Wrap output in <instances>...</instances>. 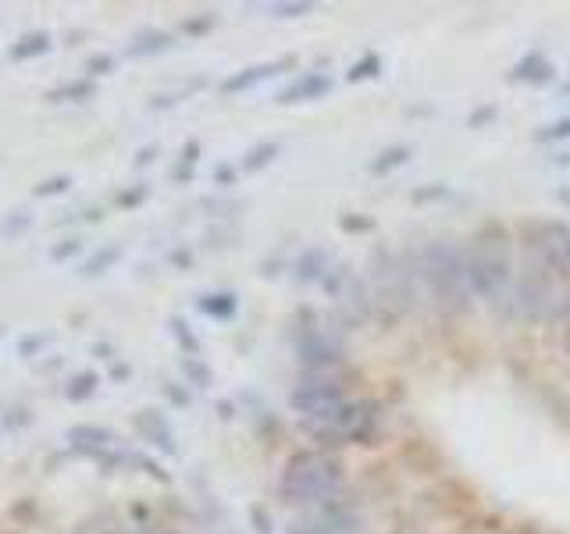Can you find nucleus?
Here are the masks:
<instances>
[{"label":"nucleus","instance_id":"nucleus-17","mask_svg":"<svg viewBox=\"0 0 570 534\" xmlns=\"http://www.w3.org/2000/svg\"><path fill=\"white\" fill-rule=\"evenodd\" d=\"M97 374L94 370H86V374H76V378L68 382V388H65V396H68V403H86L89 396L97 392Z\"/></svg>","mask_w":570,"mask_h":534},{"label":"nucleus","instance_id":"nucleus-19","mask_svg":"<svg viewBox=\"0 0 570 534\" xmlns=\"http://www.w3.org/2000/svg\"><path fill=\"white\" fill-rule=\"evenodd\" d=\"M71 189V175H53V178H43L40 186H36V200H50V196H61Z\"/></svg>","mask_w":570,"mask_h":534},{"label":"nucleus","instance_id":"nucleus-32","mask_svg":"<svg viewBox=\"0 0 570 534\" xmlns=\"http://www.w3.org/2000/svg\"><path fill=\"white\" fill-rule=\"evenodd\" d=\"M82 534H121V531H115V527H100V531H97V527H89V531H82Z\"/></svg>","mask_w":570,"mask_h":534},{"label":"nucleus","instance_id":"nucleus-3","mask_svg":"<svg viewBox=\"0 0 570 534\" xmlns=\"http://www.w3.org/2000/svg\"><path fill=\"white\" fill-rule=\"evenodd\" d=\"M289 403L296 409L299 424L317 442H343V421L350 414V396L338 388L332 378H303L293 392H289Z\"/></svg>","mask_w":570,"mask_h":534},{"label":"nucleus","instance_id":"nucleus-34","mask_svg":"<svg viewBox=\"0 0 570 534\" xmlns=\"http://www.w3.org/2000/svg\"><path fill=\"white\" fill-rule=\"evenodd\" d=\"M567 349H570V310H567Z\"/></svg>","mask_w":570,"mask_h":534},{"label":"nucleus","instance_id":"nucleus-8","mask_svg":"<svg viewBox=\"0 0 570 534\" xmlns=\"http://www.w3.org/2000/svg\"><path fill=\"white\" fill-rule=\"evenodd\" d=\"M65 438L76 453L94 456V459H104L107 453L118 449V435L107 432V427H100V424H76V427H68Z\"/></svg>","mask_w":570,"mask_h":534},{"label":"nucleus","instance_id":"nucleus-13","mask_svg":"<svg viewBox=\"0 0 570 534\" xmlns=\"http://www.w3.org/2000/svg\"><path fill=\"white\" fill-rule=\"evenodd\" d=\"M94 93H97L94 79H76V82H65V86H58V89H50L47 100H50V103H82V100H89Z\"/></svg>","mask_w":570,"mask_h":534},{"label":"nucleus","instance_id":"nucleus-18","mask_svg":"<svg viewBox=\"0 0 570 534\" xmlns=\"http://www.w3.org/2000/svg\"><path fill=\"white\" fill-rule=\"evenodd\" d=\"M121 257V246H104V249H97L94 257H89L86 264H82V275H89V278H97V275H104L107 267H111L115 260Z\"/></svg>","mask_w":570,"mask_h":534},{"label":"nucleus","instance_id":"nucleus-23","mask_svg":"<svg viewBox=\"0 0 570 534\" xmlns=\"http://www.w3.org/2000/svg\"><path fill=\"white\" fill-rule=\"evenodd\" d=\"M379 68H382L379 58H364L361 65H356V68L350 71V79H353V82H356V79H371V76H379Z\"/></svg>","mask_w":570,"mask_h":534},{"label":"nucleus","instance_id":"nucleus-24","mask_svg":"<svg viewBox=\"0 0 570 534\" xmlns=\"http://www.w3.org/2000/svg\"><path fill=\"white\" fill-rule=\"evenodd\" d=\"M267 11L278 14V18H299V14H311V11H314V4H272Z\"/></svg>","mask_w":570,"mask_h":534},{"label":"nucleus","instance_id":"nucleus-36","mask_svg":"<svg viewBox=\"0 0 570 534\" xmlns=\"http://www.w3.org/2000/svg\"><path fill=\"white\" fill-rule=\"evenodd\" d=\"M0 335H4V328H0Z\"/></svg>","mask_w":570,"mask_h":534},{"label":"nucleus","instance_id":"nucleus-30","mask_svg":"<svg viewBox=\"0 0 570 534\" xmlns=\"http://www.w3.org/2000/svg\"><path fill=\"white\" fill-rule=\"evenodd\" d=\"M50 343V335H36V338H26L22 343V356H32V353H40V346Z\"/></svg>","mask_w":570,"mask_h":534},{"label":"nucleus","instance_id":"nucleus-33","mask_svg":"<svg viewBox=\"0 0 570 534\" xmlns=\"http://www.w3.org/2000/svg\"><path fill=\"white\" fill-rule=\"evenodd\" d=\"M560 200H563V204L570 207V189H560Z\"/></svg>","mask_w":570,"mask_h":534},{"label":"nucleus","instance_id":"nucleus-4","mask_svg":"<svg viewBox=\"0 0 570 534\" xmlns=\"http://www.w3.org/2000/svg\"><path fill=\"white\" fill-rule=\"evenodd\" d=\"M421 275L432 289L435 303L445 310H471L474 303V289H471V278H468V257L463 249L450 239L432 243L424 249L421 257Z\"/></svg>","mask_w":570,"mask_h":534},{"label":"nucleus","instance_id":"nucleus-31","mask_svg":"<svg viewBox=\"0 0 570 534\" xmlns=\"http://www.w3.org/2000/svg\"><path fill=\"white\" fill-rule=\"evenodd\" d=\"M165 396H168L171 403H178V406H186V403H189L186 392H183V388H175V385H168V388H165Z\"/></svg>","mask_w":570,"mask_h":534},{"label":"nucleus","instance_id":"nucleus-35","mask_svg":"<svg viewBox=\"0 0 570 534\" xmlns=\"http://www.w3.org/2000/svg\"><path fill=\"white\" fill-rule=\"evenodd\" d=\"M147 534H175V531H157V527H154V531H147Z\"/></svg>","mask_w":570,"mask_h":534},{"label":"nucleus","instance_id":"nucleus-5","mask_svg":"<svg viewBox=\"0 0 570 534\" xmlns=\"http://www.w3.org/2000/svg\"><path fill=\"white\" fill-rule=\"evenodd\" d=\"M563 281H567L563 275H552V271H542V267L528 264L524 271L517 275L513 293H510L513 314L524 320H549V317L567 314L570 293Z\"/></svg>","mask_w":570,"mask_h":534},{"label":"nucleus","instance_id":"nucleus-12","mask_svg":"<svg viewBox=\"0 0 570 534\" xmlns=\"http://www.w3.org/2000/svg\"><path fill=\"white\" fill-rule=\"evenodd\" d=\"M50 47H53L50 32L36 29V32H26V36H18V43H11L8 58H11V61H32V58H40V53H47Z\"/></svg>","mask_w":570,"mask_h":534},{"label":"nucleus","instance_id":"nucleus-16","mask_svg":"<svg viewBox=\"0 0 570 534\" xmlns=\"http://www.w3.org/2000/svg\"><path fill=\"white\" fill-rule=\"evenodd\" d=\"M171 43H175L171 32H147V36H139V40L129 47V58H150V53L171 50Z\"/></svg>","mask_w":570,"mask_h":534},{"label":"nucleus","instance_id":"nucleus-10","mask_svg":"<svg viewBox=\"0 0 570 534\" xmlns=\"http://www.w3.org/2000/svg\"><path fill=\"white\" fill-rule=\"evenodd\" d=\"M136 432L147 442H154L160 453H175V435H171L168 421L160 417L157 409H139V414H136Z\"/></svg>","mask_w":570,"mask_h":534},{"label":"nucleus","instance_id":"nucleus-20","mask_svg":"<svg viewBox=\"0 0 570 534\" xmlns=\"http://www.w3.org/2000/svg\"><path fill=\"white\" fill-rule=\"evenodd\" d=\"M278 154V142H264V147H254L246 154V160H243V171H257L261 165H267Z\"/></svg>","mask_w":570,"mask_h":534},{"label":"nucleus","instance_id":"nucleus-11","mask_svg":"<svg viewBox=\"0 0 570 534\" xmlns=\"http://www.w3.org/2000/svg\"><path fill=\"white\" fill-rule=\"evenodd\" d=\"M332 89V79L325 76V71H311V76L296 79L289 89H282L278 93V103H303V100H317L325 97Z\"/></svg>","mask_w":570,"mask_h":534},{"label":"nucleus","instance_id":"nucleus-26","mask_svg":"<svg viewBox=\"0 0 570 534\" xmlns=\"http://www.w3.org/2000/svg\"><path fill=\"white\" fill-rule=\"evenodd\" d=\"M115 68V58H107V53H97V58L86 61V71L89 76H107V71Z\"/></svg>","mask_w":570,"mask_h":534},{"label":"nucleus","instance_id":"nucleus-21","mask_svg":"<svg viewBox=\"0 0 570 534\" xmlns=\"http://www.w3.org/2000/svg\"><path fill=\"white\" fill-rule=\"evenodd\" d=\"M183 367H186V374H189L196 385H210V370L204 364H196V356H186Z\"/></svg>","mask_w":570,"mask_h":534},{"label":"nucleus","instance_id":"nucleus-27","mask_svg":"<svg viewBox=\"0 0 570 534\" xmlns=\"http://www.w3.org/2000/svg\"><path fill=\"white\" fill-rule=\"evenodd\" d=\"M171 332H175V338H178V343H183L186 346V353L193 356L196 353V338L186 332V320H171Z\"/></svg>","mask_w":570,"mask_h":534},{"label":"nucleus","instance_id":"nucleus-25","mask_svg":"<svg viewBox=\"0 0 570 534\" xmlns=\"http://www.w3.org/2000/svg\"><path fill=\"white\" fill-rule=\"evenodd\" d=\"M79 249H82L79 239H65L61 246H53V249H50V260H68V257H76Z\"/></svg>","mask_w":570,"mask_h":534},{"label":"nucleus","instance_id":"nucleus-37","mask_svg":"<svg viewBox=\"0 0 570 534\" xmlns=\"http://www.w3.org/2000/svg\"><path fill=\"white\" fill-rule=\"evenodd\" d=\"M567 160H570V154H567Z\"/></svg>","mask_w":570,"mask_h":534},{"label":"nucleus","instance_id":"nucleus-9","mask_svg":"<svg viewBox=\"0 0 570 534\" xmlns=\"http://www.w3.org/2000/svg\"><path fill=\"white\" fill-rule=\"evenodd\" d=\"M282 68H293V58H282V61H264V65H249V68H243V71H236L232 79H225V93H246V89H254L257 82H264V79H272V76H278Z\"/></svg>","mask_w":570,"mask_h":534},{"label":"nucleus","instance_id":"nucleus-29","mask_svg":"<svg viewBox=\"0 0 570 534\" xmlns=\"http://www.w3.org/2000/svg\"><path fill=\"white\" fill-rule=\"evenodd\" d=\"M147 186H139V189H132V192H125V196H118V204L121 207H132V204H139V200H147Z\"/></svg>","mask_w":570,"mask_h":534},{"label":"nucleus","instance_id":"nucleus-2","mask_svg":"<svg viewBox=\"0 0 570 534\" xmlns=\"http://www.w3.org/2000/svg\"><path fill=\"white\" fill-rule=\"evenodd\" d=\"M282 498L299 510L325 506L332 498L343 495V467L325 449H303L289 456L282 471Z\"/></svg>","mask_w":570,"mask_h":534},{"label":"nucleus","instance_id":"nucleus-28","mask_svg":"<svg viewBox=\"0 0 570 534\" xmlns=\"http://www.w3.org/2000/svg\"><path fill=\"white\" fill-rule=\"evenodd\" d=\"M563 136H570V118H563L557 125H546V129L539 132V139H563Z\"/></svg>","mask_w":570,"mask_h":534},{"label":"nucleus","instance_id":"nucleus-15","mask_svg":"<svg viewBox=\"0 0 570 534\" xmlns=\"http://www.w3.org/2000/svg\"><path fill=\"white\" fill-rule=\"evenodd\" d=\"M513 79L517 82H549L552 79V65L546 58H539V53H531V58H524L521 65L513 68Z\"/></svg>","mask_w":570,"mask_h":534},{"label":"nucleus","instance_id":"nucleus-1","mask_svg":"<svg viewBox=\"0 0 570 534\" xmlns=\"http://www.w3.org/2000/svg\"><path fill=\"white\" fill-rule=\"evenodd\" d=\"M463 257H468V278L474 299L489 303V307H503L510 303L513 281H517V267H513V236L503 225H485L478 236L463 246Z\"/></svg>","mask_w":570,"mask_h":534},{"label":"nucleus","instance_id":"nucleus-7","mask_svg":"<svg viewBox=\"0 0 570 534\" xmlns=\"http://www.w3.org/2000/svg\"><path fill=\"white\" fill-rule=\"evenodd\" d=\"M289 534H364V521H361V513H356V506L338 495L325 506L303 510V516L289 527Z\"/></svg>","mask_w":570,"mask_h":534},{"label":"nucleus","instance_id":"nucleus-22","mask_svg":"<svg viewBox=\"0 0 570 534\" xmlns=\"http://www.w3.org/2000/svg\"><path fill=\"white\" fill-rule=\"evenodd\" d=\"M403 160H406V150H389L385 154V160H374V165H371V171H379V175H385L389 168H396V165H403Z\"/></svg>","mask_w":570,"mask_h":534},{"label":"nucleus","instance_id":"nucleus-6","mask_svg":"<svg viewBox=\"0 0 570 534\" xmlns=\"http://www.w3.org/2000/svg\"><path fill=\"white\" fill-rule=\"evenodd\" d=\"M521 243L528 249V264L542 271L570 278V225L563 221H531L521 231Z\"/></svg>","mask_w":570,"mask_h":534},{"label":"nucleus","instance_id":"nucleus-14","mask_svg":"<svg viewBox=\"0 0 570 534\" xmlns=\"http://www.w3.org/2000/svg\"><path fill=\"white\" fill-rule=\"evenodd\" d=\"M196 307H200V314L214 317V320H228L232 314L239 310V303L232 293H210V296H200L196 299Z\"/></svg>","mask_w":570,"mask_h":534}]
</instances>
